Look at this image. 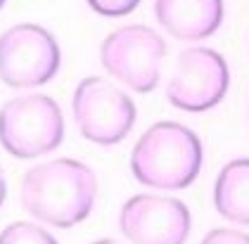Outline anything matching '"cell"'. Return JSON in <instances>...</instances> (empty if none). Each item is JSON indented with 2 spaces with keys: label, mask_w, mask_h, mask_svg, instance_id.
<instances>
[{
  "label": "cell",
  "mask_w": 249,
  "mask_h": 244,
  "mask_svg": "<svg viewBox=\"0 0 249 244\" xmlns=\"http://www.w3.org/2000/svg\"><path fill=\"white\" fill-rule=\"evenodd\" d=\"M0 244H59L45 227L29 221H15L0 232Z\"/></svg>",
  "instance_id": "8fae6325"
},
{
  "label": "cell",
  "mask_w": 249,
  "mask_h": 244,
  "mask_svg": "<svg viewBox=\"0 0 249 244\" xmlns=\"http://www.w3.org/2000/svg\"><path fill=\"white\" fill-rule=\"evenodd\" d=\"M64 142V114L43 93L17 95L0 107V145L15 159H36Z\"/></svg>",
  "instance_id": "3957f363"
},
{
  "label": "cell",
  "mask_w": 249,
  "mask_h": 244,
  "mask_svg": "<svg viewBox=\"0 0 249 244\" xmlns=\"http://www.w3.org/2000/svg\"><path fill=\"white\" fill-rule=\"evenodd\" d=\"M216 211L237 226H249V159H232L213 183Z\"/></svg>",
  "instance_id": "30bf717a"
},
{
  "label": "cell",
  "mask_w": 249,
  "mask_h": 244,
  "mask_svg": "<svg viewBox=\"0 0 249 244\" xmlns=\"http://www.w3.org/2000/svg\"><path fill=\"white\" fill-rule=\"evenodd\" d=\"M62 67L57 38L40 24H15L0 34V81L10 88H38Z\"/></svg>",
  "instance_id": "8992f818"
},
{
  "label": "cell",
  "mask_w": 249,
  "mask_h": 244,
  "mask_svg": "<svg viewBox=\"0 0 249 244\" xmlns=\"http://www.w3.org/2000/svg\"><path fill=\"white\" fill-rule=\"evenodd\" d=\"M93 244H121V242H116V240H112V237H102V240H95Z\"/></svg>",
  "instance_id": "9a60e30c"
},
{
  "label": "cell",
  "mask_w": 249,
  "mask_h": 244,
  "mask_svg": "<svg viewBox=\"0 0 249 244\" xmlns=\"http://www.w3.org/2000/svg\"><path fill=\"white\" fill-rule=\"evenodd\" d=\"M5 2H7V0H0V10H2V7H5Z\"/></svg>",
  "instance_id": "2e32d148"
},
{
  "label": "cell",
  "mask_w": 249,
  "mask_h": 244,
  "mask_svg": "<svg viewBox=\"0 0 249 244\" xmlns=\"http://www.w3.org/2000/svg\"><path fill=\"white\" fill-rule=\"evenodd\" d=\"M71 112L86 140L112 147L135 126V102L105 76H88L71 95Z\"/></svg>",
  "instance_id": "5b68a950"
},
{
  "label": "cell",
  "mask_w": 249,
  "mask_h": 244,
  "mask_svg": "<svg viewBox=\"0 0 249 244\" xmlns=\"http://www.w3.org/2000/svg\"><path fill=\"white\" fill-rule=\"evenodd\" d=\"M21 207L53 227L83 223L97 199V175L78 159H53L29 169L21 178Z\"/></svg>",
  "instance_id": "6da1fadb"
},
{
  "label": "cell",
  "mask_w": 249,
  "mask_h": 244,
  "mask_svg": "<svg viewBox=\"0 0 249 244\" xmlns=\"http://www.w3.org/2000/svg\"><path fill=\"white\" fill-rule=\"evenodd\" d=\"M228 86L230 69L226 57L211 48H188L178 55L166 83V100L180 112L202 114L226 97Z\"/></svg>",
  "instance_id": "52a82bcc"
},
{
  "label": "cell",
  "mask_w": 249,
  "mask_h": 244,
  "mask_svg": "<svg viewBox=\"0 0 249 244\" xmlns=\"http://www.w3.org/2000/svg\"><path fill=\"white\" fill-rule=\"evenodd\" d=\"M154 17L178 40H204L223 24V0H154Z\"/></svg>",
  "instance_id": "9c48e42d"
},
{
  "label": "cell",
  "mask_w": 249,
  "mask_h": 244,
  "mask_svg": "<svg viewBox=\"0 0 249 244\" xmlns=\"http://www.w3.org/2000/svg\"><path fill=\"white\" fill-rule=\"evenodd\" d=\"M204 161L202 140L178 121H159L142 133L131 152L133 178L152 190H185Z\"/></svg>",
  "instance_id": "7a4b0ae2"
},
{
  "label": "cell",
  "mask_w": 249,
  "mask_h": 244,
  "mask_svg": "<svg viewBox=\"0 0 249 244\" xmlns=\"http://www.w3.org/2000/svg\"><path fill=\"white\" fill-rule=\"evenodd\" d=\"M166 40L145 24L114 29L100 45L102 69L133 93H152L161 76Z\"/></svg>",
  "instance_id": "277c9868"
},
{
  "label": "cell",
  "mask_w": 249,
  "mask_h": 244,
  "mask_svg": "<svg viewBox=\"0 0 249 244\" xmlns=\"http://www.w3.org/2000/svg\"><path fill=\"white\" fill-rule=\"evenodd\" d=\"M190 227V209L176 197L142 192L119 211V230L131 244H185Z\"/></svg>",
  "instance_id": "ba28073f"
},
{
  "label": "cell",
  "mask_w": 249,
  "mask_h": 244,
  "mask_svg": "<svg viewBox=\"0 0 249 244\" xmlns=\"http://www.w3.org/2000/svg\"><path fill=\"white\" fill-rule=\"evenodd\" d=\"M5 197H7V180H5V173L0 169V209L5 204Z\"/></svg>",
  "instance_id": "5bb4252c"
},
{
  "label": "cell",
  "mask_w": 249,
  "mask_h": 244,
  "mask_svg": "<svg viewBox=\"0 0 249 244\" xmlns=\"http://www.w3.org/2000/svg\"><path fill=\"white\" fill-rule=\"evenodd\" d=\"M199 244H249V232L235 230V227H216L207 232Z\"/></svg>",
  "instance_id": "4fadbf2b"
},
{
  "label": "cell",
  "mask_w": 249,
  "mask_h": 244,
  "mask_svg": "<svg viewBox=\"0 0 249 244\" xmlns=\"http://www.w3.org/2000/svg\"><path fill=\"white\" fill-rule=\"evenodd\" d=\"M88 5H90V10H95L97 15L116 19V17L131 15L135 7L140 5V0H88Z\"/></svg>",
  "instance_id": "7c38bea8"
}]
</instances>
